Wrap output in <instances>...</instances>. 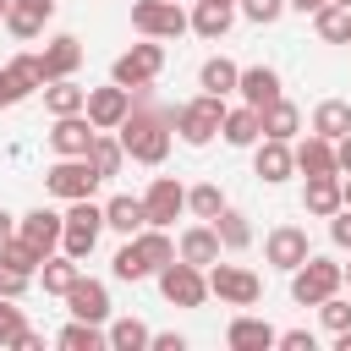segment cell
<instances>
[{
  "label": "cell",
  "mask_w": 351,
  "mask_h": 351,
  "mask_svg": "<svg viewBox=\"0 0 351 351\" xmlns=\"http://www.w3.org/2000/svg\"><path fill=\"white\" fill-rule=\"evenodd\" d=\"M170 137H176V110H159V104L148 99V88H132V115L121 121V148H126V159H137V165H165Z\"/></svg>",
  "instance_id": "1"
},
{
  "label": "cell",
  "mask_w": 351,
  "mask_h": 351,
  "mask_svg": "<svg viewBox=\"0 0 351 351\" xmlns=\"http://www.w3.org/2000/svg\"><path fill=\"white\" fill-rule=\"evenodd\" d=\"M346 285V263H335V258H307L302 269H291V302L296 307H318V302H329L335 291Z\"/></svg>",
  "instance_id": "2"
},
{
  "label": "cell",
  "mask_w": 351,
  "mask_h": 351,
  "mask_svg": "<svg viewBox=\"0 0 351 351\" xmlns=\"http://www.w3.org/2000/svg\"><path fill=\"white\" fill-rule=\"evenodd\" d=\"M219 126H225V99H219V93H197V99H186V104L176 110V137H181L186 148L214 143Z\"/></svg>",
  "instance_id": "3"
},
{
  "label": "cell",
  "mask_w": 351,
  "mask_h": 351,
  "mask_svg": "<svg viewBox=\"0 0 351 351\" xmlns=\"http://www.w3.org/2000/svg\"><path fill=\"white\" fill-rule=\"evenodd\" d=\"M154 280H159V296H165L170 307H203V302H208V269H197V263H186V258H170Z\"/></svg>",
  "instance_id": "4"
},
{
  "label": "cell",
  "mask_w": 351,
  "mask_h": 351,
  "mask_svg": "<svg viewBox=\"0 0 351 351\" xmlns=\"http://www.w3.org/2000/svg\"><path fill=\"white\" fill-rule=\"evenodd\" d=\"M159 71H165V44H159V38H143V44H132L126 55H115L110 82H121V88H154Z\"/></svg>",
  "instance_id": "5"
},
{
  "label": "cell",
  "mask_w": 351,
  "mask_h": 351,
  "mask_svg": "<svg viewBox=\"0 0 351 351\" xmlns=\"http://www.w3.org/2000/svg\"><path fill=\"white\" fill-rule=\"evenodd\" d=\"M99 236H104V203H93V197H77L71 208H66V236H60V252H71L77 263L99 247Z\"/></svg>",
  "instance_id": "6"
},
{
  "label": "cell",
  "mask_w": 351,
  "mask_h": 351,
  "mask_svg": "<svg viewBox=\"0 0 351 351\" xmlns=\"http://www.w3.org/2000/svg\"><path fill=\"white\" fill-rule=\"evenodd\" d=\"M99 181H104V176L93 170V159H55V165L44 170V186H49V197H60V203L93 197Z\"/></svg>",
  "instance_id": "7"
},
{
  "label": "cell",
  "mask_w": 351,
  "mask_h": 351,
  "mask_svg": "<svg viewBox=\"0 0 351 351\" xmlns=\"http://www.w3.org/2000/svg\"><path fill=\"white\" fill-rule=\"evenodd\" d=\"M208 296H219L225 307H258L263 280L241 263H208Z\"/></svg>",
  "instance_id": "8"
},
{
  "label": "cell",
  "mask_w": 351,
  "mask_h": 351,
  "mask_svg": "<svg viewBox=\"0 0 351 351\" xmlns=\"http://www.w3.org/2000/svg\"><path fill=\"white\" fill-rule=\"evenodd\" d=\"M132 27H137L143 38H181V33L192 27V16H186L176 0H137V5H132Z\"/></svg>",
  "instance_id": "9"
},
{
  "label": "cell",
  "mask_w": 351,
  "mask_h": 351,
  "mask_svg": "<svg viewBox=\"0 0 351 351\" xmlns=\"http://www.w3.org/2000/svg\"><path fill=\"white\" fill-rule=\"evenodd\" d=\"M263 258H269V269H302L307 258H313V241H307V230L302 225H274L269 236H263Z\"/></svg>",
  "instance_id": "10"
},
{
  "label": "cell",
  "mask_w": 351,
  "mask_h": 351,
  "mask_svg": "<svg viewBox=\"0 0 351 351\" xmlns=\"http://www.w3.org/2000/svg\"><path fill=\"white\" fill-rule=\"evenodd\" d=\"M93 137H99V126L88 121V110H82V115H55V126H49V148H55V159H88Z\"/></svg>",
  "instance_id": "11"
},
{
  "label": "cell",
  "mask_w": 351,
  "mask_h": 351,
  "mask_svg": "<svg viewBox=\"0 0 351 351\" xmlns=\"http://www.w3.org/2000/svg\"><path fill=\"white\" fill-rule=\"evenodd\" d=\"M143 208H148V225H176L181 214H186V186L176 181V176H154L148 181V192H143Z\"/></svg>",
  "instance_id": "12"
},
{
  "label": "cell",
  "mask_w": 351,
  "mask_h": 351,
  "mask_svg": "<svg viewBox=\"0 0 351 351\" xmlns=\"http://www.w3.org/2000/svg\"><path fill=\"white\" fill-rule=\"evenodd\" d=\"M252 176L269 181V186L291 181V176H296V148L280 143V137H258V143H252Z\"/></svg>",
  "instance_id": "13"
},
{
  "label": "cell",
  "mask_w": 351,
  "mask_h": 351,
  "mask_svg": "<svg viewBox=\"0 0 351 351\" xmlns=\"http://www.w3.org/2000/svg\"><path fill=\"white\" fill-rule=\"evenodd\" d=\"M132 115V88L110 82V88H88V121L99 132H121V121Z\"/></svg>",
  "instance_id": "14"
},
{
  "label": "cell",
  "mask_w": 351,
  "mask_h": 351,
  "mask_svg": "<svg viewBox=\"0 0 351 351\" xmlns=\"http://www.w3.org/2000/svg\"><path fill=\"white\" fill-rule=\"evenodd\" d=\"M66 313L71 318H88V324H110V285L77 274V285L66 291Z\"/></svg>",
  "instance_id": "15"
},
{
  "label": "cell",
  "mask_w": 351,
  "mask_h": 351,
  "mask_svg": "<svg viewBox=\"0 0 351 351\" xmlns=\"http://www.w3.org/2000/svg\"><path fill=\"white\" fill-rule=\"evenodd\" d=\"M219 252H225V241H219L214 219H197V225H186V230H181V241H176V258H186V263H197V269L219 263Z\"/></svg>",
  "instance_id": "16"
},
{
  "label": "cell",
  "mask_w": 351,
  "mask_h": 351,
  "mask_svg": "<svg viewBox=\"0 0 351 351\" xmlns=\"http://www.w3.org/2000/svg\"><path fill=\"white\" fill-rule=\"evenodd\" d=\"M16 230L38 247V252H60V236H66V214H55V208H27L22 219H16Z\"/></svg>",
  "instance_id": "17"
},
{
  "label": "cell",
  "mask_w": 351,
  "mask_h": 351,
  "mask_svg": "<svg viewBox=\"0 0 351 351\" xmlns=\"http://www.w3.org/2000/svg\"><path fill=\"white\" fill-rule=\"evenodd\" d=\"M225 346H230V351H269V346H280V329H274L269 318L236 313V318H230V329H225Z\"/></svg>",
  "instance_id": "18"
},
{
  "label": "cell",
  "mask_w": 351,
  "mask_h": 351,
  "mask_svg": "<svg viewBox=\"0 0 351 351\" xmlns=\"http://www.w3.org/2000/svg\"><path fill=\"white\" fill-rule=\"evenodd\" d=\"M49 16H55V0H11L5 33H11V38H38V33L49 27Z\"/></svg>",
  "instance_id": "19"
},
{
  "label": "cell",
  "mask_w": 351,
  "mask_h": 351,
  "mask_svg": "<svg viewBox=\"0 0 351 351\" xmlns=\"http://www.w3.org/2000/svg\"><path fill=\"white\" fill-rule=\"evenodd\" d=\"M38 55H44V77H49V82H55V77H77V66H82V38H77V33H55Z\"/></svg>",
  "instance_id": "20"
},
{
  "label": "cell",
  "mask_w": 351,
  "mask_h": 351,
  "mask_svg": "<svg viewBox=\"0 0 351 351\" xmlns=\"http://www.w3.org/2000/svg\"><path fill=\"white\" fill-rule=\"evenodd\" d=\"M236 93H241V104L263 110V104H269V99H280L285 88H280V71H274V66H241V82H236Z\"/></svg>",
  "instance_id": "21"
},
{
  "label": "cell",
  "mask_w": 351,
  "mask_h": 351,
  "mask_svg": "<svg viewBox=\"0 0 351 351\" xmlns=\"http://www.w3.org/2000/svg\"><path fill=\"white\" fill-rule=\"evenodd\" d=\"M296 170H302V176H340L335 143H329V137H318V132H307V137L296 143Z\"/></svg>",
  "instance_id": "22"
},
{
  "label": "cell",
  "mask_w": 351,
  "mask_h": 351,
  "mask_svg": "<svg viewBox=\"0 0 351 351\" xmlns=\"http://www.w3.org/2000/svg\"><path fill=\"white\" fill-rule=\"evenodd\" d=\"M148 225V208H143V197H132V192H115L110 203H104V230H115V236H137Z\"/></svg>",
  "instance_id": "23"
},
{
  "label": "cell",
  "mask_w": 351,
  "mask_h": 351,
  "mask_svg": "<svg viewBox=\"0 0 351 351\" xmlns=\"http://www.w3.org/2000/svg\"><path fill=\"white\" fill-rule=\"evenodd\" d=\"M219 137H225L230 148H252V143L263 137V110H252V104H241V110H225V126H219Z\"/></svg>",
  "instance_id": "24"
},
{
  "label": "cell",
  "mask_w": 351,
  "mask_h": 351,
  "mask_svg": "<svg viewBox=\"0 0 351 351\" xmlns=\"http://www.w3.org/2000/svg\"><path fill=\"white\" fill-rule=\"evenodd\" d=\"M230 22H236V5H214V0H197L192 5V33L208 38V44H219L230 33Z\"/></svg>",
  "instance_id": "25"
},
{
  "label": "cell",
  "mask_w": 351,
  "mask_h": 351,
  "mask_svg": "<svg viewBox=\"0 0 351 351\" xmlns=\"http://www.w3.org/2000/svg\"><path fill=\"white\" fill-rule=\"evenodd\" d=\"M346 197H340V176H307V192H302V208L313 214V219H329L335 208H340Z\"/></svg>",
  "instance_id": "26"
},
{
  "label": "cell",
  "mask_w": 351,
  "mask_h": 351,
  "mask_svg": "<svg viewBox=\"0 0 351 351\" xmlns=\"http://www.w3.org/2000/svg\"><path fill=\"white\" fill-rule=\"evenodd\" d=\"M44 110L49 115H82L88 110V88H77L71 77H55V82H44Z\"/></svg>",
  "instance_id": "27"
},
{
  "label": "cell",
  "mask_w": 351,
  "mask_h": 351,
  "mask_svg": "<svg viewBox=\"0 0 351 351\" xmlns=\"http://www.w3.org/2000/svg\"><path fill=\"white\" fill-rule=\"evenodd\" d=\"M296 132H302V110H296L285 93H280V99H269V104H263V137H280V143H291Z\"/></svg>",
  "instance_id": "28"
},
{
  "label": "cell",
  "mask_w": 351,
  "mask_h": 351,
  "mask_svg": "<svg viewBox=\"0 0 351 351\" xmlns=\"http://www.w3.org/2000/svg\"><path fill=\"white\" fill-rule=\"evenodd\" d=\"M77 274H82V263H77L71 252H49L44 269H38V285H44L49 296H66V291L77 285Z\"/></svg>",
  "instance_id": "29"
},
{
  "label": "cell",
  "mask_w": 351,
  "mask_h": 351,
  "mask_svg": "<svg viewBox=\"0 0 351 351\" xmlns=\"http://www.w3.org/2000/svg\"><path fill=\"white\" fill-rule=\"evenodd\" d=\"M55 346H60V351H104V346H110V329H104V324H88V318H71V324L55 335Z\"/></svg>",
  "instance_id": "30"
},
{
  "label": "cell",
  "mask_w": 351,
  "mask_h": 351,
  "mask_svg": "<svg viewBox=\"0 0 351 351\" xmlns=\"http://www.w3.org/2000/svg\"><path fill=\"white\" fill-rule=\"evenodd\" d=\"M313 132L329 137V143H340V137L351 132V104H346V99H318V104H313Z\"/></svg>",
  "instance_id": "31"
},
{
  "label": "cell",
  "mask_w": 351,
  "mask_h": 351,
  "mask_svg": "<svg viewBox=\"0 0 351 351\" xmlns=\"http://www.w3.org/2000/svg\"><path fill=\"white\" fill-rule=\"evenodd\" d=\"M236 82H241V66H236V60H225V55H208V60H203V71H197V88H203V93H219V99H225V93H236Z\"/></svg>",
  "instance_id": "32"
},
{
  "label": "cell",
  "mask_w": 351,
  "mask_h": 351,
  "mask_svg": "<svg viewBox=\"0 0 351 351\" xmlns=\"http://www.w3.org/2000/svg\"><path fill=\"white\" fill-rule=\"evenodd\" d=\"M313 27H318L324 44H351V5H340V0L318 5V11H313Z\"/></svg>",
  "instance_id": "33"
},
{
  "label": "cell",
  "mask_w": 351,
  "mask_h": 351,
  "mask_svg": "<svg viewBox=\"0 0 351 351\" xmlns=\"http://www.w3.org/2000/svg\"><path fill=\"white\" fill-rule=\"evenodd\" d=\"M214 230H219V241H225V252H247L252 247V225H247V214L241 208H219V219H214Z\"/></svg>",
  "instance_id": "34"
},
{
  "label": "cell",
  "mask_w": 351,
  "mask_h": 351,
  "mask_svg": "<svg viewBox=\"0 0 351 351\" xmlns=\"http://www.w3.org/2000/svg\"><path fill=\"white\" fill-rule=\"evenodd\" d=\"M110 274H115V280H126V285H137V280H148V274H154V263H148V258H143V247L126 236V241H121V252L110 258Z\"/></svg>",
  "instance_id": "35"
},
{
  "label": "cell",
  "mask_w": 351,
  "mask_h": 351,
  "mask_svg": "<svg viewBox=\"0 0 351 351\" xmlns=\"http://www.w3.org/2000/svg\"><path fill=\"white\" fill-rule=\"evenodd\" d=\"M132 241L143 247V258L154 263V274H159V269H165V263L176 258V241H170V230H165V225H143V230H137Z\"/></svg>",
  "instance_id": "36"
},
{
  "label": "cell",
  "mask_w": 351,
  "mask_h": 351,
  "mask_svg": "<svg viewBox=\"0 0 351 351\" xmlns=\"http://www.w3.org/2000/svg\"><path fill=\"white\" fill-rule=\"evenodd\" d=\"M44 258H49V252H38V247H33V241H27L22 230H16V236H11L5 247H0V263H11V269H22V274H33V280H38V269H44Z\"/></svg>",
  "instance_id": "37"
},
{
  "label": "cell",
  "mask_w": 351,
  "mask_h": 351,
  "mask_svg": "<svg viewBox=\"0 0 351 351\" xmlns=\"http://www.w3.org/2000/svg\"><path fill=\"white\" fill-rule=\"evenodd\" d=\"M88 159H93V170L110 181V176H121V165H126V148H121V137L99 132V137H93V148H88Z\"/></svg>",
  "instance_id": "38"
},
{
  "label": "cell",
  "mask_w": 351,
  "mask_h": 351,
  "mask_svg": "<svg viewBox=\"0 0 351 351\" xmlns=\"http://www.w3.org/2000/svg\"><path fill=\"white\" fill-rule=\"evenodd\" d=\"M219 208H225V192H219L214 181L186 186V214H192V219H219Z\"/></svg>",
  "instance_id": "39"
},
{
  "label": "cell",
  "mask_w": 351,
  "mask_h": 351,
  "mask_svg": "<svg viewBox=\"0 0 351 351\" xmlns=\"http://www.w3.org/2000/svg\"><path fill=\"white\" fill-rule=\"evenodd\" d=\"M148 340H154V329L143 318H115L110 324V351H143Z\"/></svg>",
  "instance_id": "40"
},
{
  "label": "cell",
  "mask_w": 351,
  "mask_h": 351,
  "mask_svg": "<svg viewBox=\"0 0 351 351\" xmlns=\"http://www.w3.org/2000/svg\"><path fill=\"white\" fill-rule=\"evenodd\" d=\"M22 335H27V318H22L16 296H0V346H22Z\"/></svg>",
  "instance_id": "41"
},
{
  "label": "cell",
  "mask_w": 351,
  "mask_h": 351,
  "mask_svg": "<svg viewBox=\"0 0 351 351\" xmlns=\"http://www.w3.org/2000/svg\"><path fill=\"white\" fill-rule=\"evenodd\" d=\"M318 318H324V329H329V335H340V329H351V302L335 291L329 302H318Z\"/></svg>",
  "instance_id": "42"
},
{
  "label": "cell",
  "mask_w": 351,
  "mask_h": 351,
  "mask_svg": "<svg viewBox=\"0 0 351 351\" xmlns=\"http://www.w3.org/2000/svg\"><path fill=\"white\" fill-rule=\"evenodd\" d=\"M27 93H38V88H33L27 77H16L11 66H0V110H11V104H22Z\"/></svg>",
  "instance_id": "43"
},
{
  "label": "cell",
  "mask_w": 351,
  "mask_h": 351,
  "mask_svg": "<svg viewBox=\"0 0 351 351\" xmlns=\"http://www.w3.org/2000/svg\"><path fill=\"white\" fill-rule=\"evenodd\" d=\"M236 11H241L247 22H258V27H269V22H280L285 0H236Z\"/></svg>",
  "instance_id": "44"
},
{
  "label": "cell",
  "mask_w": 351,
  "mask_h": 351,
  "mask_svg": "<svg viewBox=\"0 0 351 351\" xmlns=\"http://www.w3.org/2000/svg\"><path fill=\"white\" fill-rule=\"evenodd\" d=\"M5 66H11L16 77H27L33 88H44V82H49V77H44V55H33V49H22V55H11Z\"/></svg>",
  "instance_id": "45"
},
{
  "label": "cell",
  "mask_w": 351,
  "mask_h": 351,
  "mask_svg": "<svg viewBox=\"0 0 351 351\" xmlns=\"http://www.w3.org/2000/svg\"><path fill=\"white\" fill-rule=\"evenodd\" d=\"M33 285V274H22V269H11V263H0V296H22Z\"/></svg>",
  "instance_id": "46"
},
{
  "label": "cell",
  "mask_w": 351,
  "mask_h": 351,
  "mask_svg": "<svg viewBox=\"0 0 351 351\" xmlns=\"http://www.w3.org/2000/svg\"><path fill=\"white\" fill-rule=\"evenodd\" d=\"M329 241H335V247H351V208H346V203L329 214Z\"/></svg>",
  "instance_id": "47"
},
{
  "label": "cell",
  "mask_w": 351,
  "mask_h": 351,
  "mask_svg": "<svg viewBox=\"0 0 351 351\" xmlns=\"http://www.w3.org/2000/svg\"><path fill=\"white\" fill-rule=\"evenodd\" d=\"M280 346H285V351H313V329H285Z\"/></svg>",
  "instance_id": "48"
},
{
  "label": "cell",
  "mask_w": 351,
  "mask_h": 351,
  "mask_svg": "<svg viewBox=\"0 0 351 351\" xmlns=\"http://www.w3.org/2000/svg\"><path fill=\"white\" fill-rule=\"evenodd\" d=\"M148 346H154V351H186V335H176V329H165V335H154Z\"/></svg>",
  "instance_id": "49"
},
{
  "label": "cell",
  "mask_w": 351,
  "mask_h": 351,
  "mask_svg": "<svg viewBox=\"0 0 351 351\" xmlns=\"http://www.w3.org/2000/svg\"><path fill=\"white\" fill-rule=\"evenodd\" d=\"M335 159H340V176H351V132L335 143Z\"/></svg>",
  "instance_id": "50"
},
{
  "label": "cell",
  "mask_w": 351,
  "mask_h": 351,
  "mask_svg": "<svg viewBox=\"0 0 351 351\" xmlns=\"http://www.w3.org/2000/svg\"><path fill=\"white\" fill-rule=\"evenodd\" d=\"M11 236H16V214H11V208H0V247H5Z\"/></svg>",
  "instance_id": "51"
},
{
  "label": "cell",
  "mask_w": 351,
  "mask_h": 351,
  "mask_svg": "<svg viewBox=\"0 0 351 351\" xmlns=\"http://www.w3.org/2000/svg\"><path fill=\"white\" fill-rule=\"evenodd\" d=\"M285 5H291V11H302V16H313V11H318V5H329V0H285Z\"/></svg>",
  "instance_id": "52"
},
{
  "label": "cell",
  "mask_w": 351,
  "mask_h": 351,
  "mask_svg": "<svg viewBox=\"0 0 351 351\" xmlns=\"http://www.w3.org/2000/svg\"><path fill=\"white\" fill-rule=\"evenodd\" d=\"M335 351H351V329H340V335H335Z\"/></svg>",
  "instance_id": "53"
},
{
  "label": "cell",
  "mask_w": 351,
  "mask_h": 351,
  "mask_svg": "<svg viewBox=\"0 0 351 351\" xmlns=\"http://www.w3.org/2000/svg\"><path fill=\"white\" fill-rule=\"evenodd\" d=\"M340 197H346V208H351V176H340Z\"/></svg>",
  "instance_id": "54"
},
{
  "label": "cell",
  "mask_w": 351,
  "mask_h": 351,
  "mask_svg": "<svg viewBox=\"0 0 351 351\" xmlns=\"http://www.w3.org/2000/svg\"><path fill=\"white\" fill-rule=\"evenodd\" d=\"M5 11H11V0H0V22H5Z\"/></svg>",
  "instance_id": "55"
},
{
  "label": "cell",
  "mask_w": 351,
  "mask_h": 351,
  "mask_svg": "<svg viewBox=\"0 0 351 351\" xmlns=\"http://www.w3.org/2000/svg\"><path fill=\"white\" fill-rule=\"evenodd\" d=\"M214 5H236V0H214Z\"/></svg>",
  "instance_id": "56"
},
{
  "label": "cell",
  "mask_w": 351,
  "mask_h": 351,
  "mask_svg": "<svg viewBox=\"0 0 351 351\" xmlns=\"http://www.w3.org/2000/svg\"><path fill=\"white\" fill-rule=\"evenodd\" d=\"M346 285H351V263H346Z\"/></svg>",
  "instance_id": "57"
},
{
  "label": "cell",
  "mask_w": 351,
  "mask_h": 351,
  "mask_svg": "<svg viewBox=\"0 0 351 351\" xmlns=\"http://www.w3.org/2000/svg\"><path fill=\"white\" fill-rule=\"evenodd\" d=\"M340 5H351V0H340Z\"/></svg>",
  "instance_id": "58"
}]
</instances>
